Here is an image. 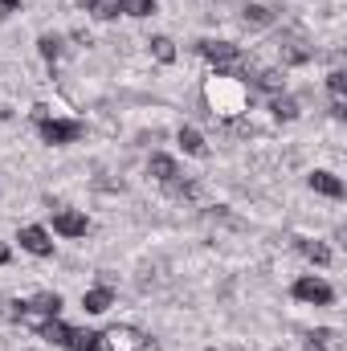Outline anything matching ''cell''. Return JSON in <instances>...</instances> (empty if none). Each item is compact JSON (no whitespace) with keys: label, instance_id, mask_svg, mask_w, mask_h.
<instances>
[{"label":"cell","instance_id":"obj_1","mask_svg":"<svg viewBox=\"0 0 347 351\" xmlns=\"http://www.w3.org/2000/svg\"><path fill=\"white\" fill-rule=\"evenodd\" d=\"M204 102H208L213 114H221V119H241V114L250 110V86H246V78H237V74H213V78L204 82Z\"/></svg>","mask_w":347,"mask_h":351},{"label":"cell","instance_id":"obj_2","mask_svg":"<svg viewBox=\"0 0 347 351\" xmlns=\"http://www.w3.org/2000/svg\"><path fill=\"white\" fill-rule=\"evenodd\" d=\"M90 351H160V348H156V339H147L135 327H110V331L94 335Z\"/></svg>","mask_w":347,"mask_h":351},{"label":"cell","instance_id":"obj_3","mask_svg":"<svg viewBox=\"0 0 347 351\" xmlns=\"http://www.w3.org/2000/svg\"><path fill=\"white\" fill-rule=\"evenodd\" d=\"M200 53L217 66V74H237L241 70V49L233 41H200ZM241 78V74H237Z\"/></svg>","mask_w":347,"mask_h":351},{"label":"cell","instance_id":"obj_4","mask_svg":"<svg viewBox=\"0 0 347 351\" xmlns=\"http://www.w3.org/2000/svg\"><path fill=\"white\" fill-rule=\"evenodd\" d=\"M37 127H41V139H45V143H58V147L82 139V123H74V119H53V114H49V119H41Z\"/></svg>","mask_w":347,"mask_h":351},{"label":"cell","instance_id":"obj_5","mask_svg":"<svg viewBox=\"0 0 347 351\" xmlns=\"http://www.w3.org/2000/svg\"><path fill=\"white\" fill-rule=\"evenodd\" d=\"M290 294H294L298 302H311V306H331V298H335V290H331L327 282H319V278H298Z\"/></svg>","mask_w":347,"mask_h":351},{"label":"cell","instance_id":"obj_6","mask_svg":"<svg viewBox=\"0 0 347 351\" xmlns=\"http://www.w3.org/2000/svg\"><path fill=\"white\" fill-rule=\"evenodd\" d=\"M16 241H21V250H29L33 258H49V254H53V241H49V233H45L41 225H25Z\"/></svg>","mask_w":347,"mask_h":351},{"label":"cell","instance_id":"obj_7","mask_svg":"<svg viewBox=\"0 0 347 351\" xmlns=\"http://www.w3.org/2000/svg\"><path fill=\"white\" fill-rule=\"evenodd\" d=\"M90 221L86 213H74V208H62L58 217H53V233H62V237H86Z\"/></svg>","mask_w":347,"mask_h":351},{"label":"cell","instance_id":"obj_8","mask_svg":"<svg viewBox=\"0 0 347 351\" xmlns=\"http://www.w3.org/2000/svg\"><path fill=\"white\" fill-rule=\"evenodd\" d=\"M82 306H86V315H106L115 306V290L110 286H94V290L82 294Z\"/></svg>","mask_w":347,"mask_h":351},{"label":"cell","instance_id":"obj_9","mask_svg":"<svg viewBox=\"0 0 347 351\" xmlns=\"http://www.w3.org/2000/svg\"><path fill=\"white\" fill-rule=\"evenodd\" d=\"M62 311V294H53V290H45V294H37L29 306H25V315H41V319H53Z\"/></svg>","mask_w":347,"mask_h":351},{"label":"cell","instance_id":"obj_10","mask_svg":"<svg viewBox=\"0 0 347 351\" xmlns=\"http://www.w3.org/2000/svg\"><path fill=\"white\" fill-rule=\"evenodd\" d=\"M311 188H315L319 196H331V200L344 196V180L335 172H311Z\"/></svg>","mask_w":347,"mask_h":351},{"label":"cell","instance_id":"obj_11","mask_svg":"<svg viewBox=\"0 0 347 351\" xmlns=\"http://www.w3.org/2000/svg\"><path fill=\"white\" fill-rule=\"evenodd\" d=\"M147 172L156 176L160 184H176V180H180V168H176V160H172V156H152Z\"/></svg>","mask_w":347,"mask_h":351},{"label":"cell","instance_id":"obj_12","mask_svg":"<svg viewBox=\"0 0 347 351\" xmlns=\"http://www.w3.org/2000/svg\"><path fill=\"white\" fill-rule=\"evenodd\" d=\"M37 335H41V339H49V343H62V348H66V335H70V327H66V323L53 315V319H41V323H37Z\"/></svg>","mask_w":347,"mask_h":351},{"label":"cell","instance_id":"obj_13","mask_svg":"<svg viewBox=\"0 0 347 351\" xmlns=\"http://www.w3.org/2000/svg\"><path fill=\"white\" fill-rule=\"evenodd\" d=\"M270 110H274V119H278V123H294V119H298V102H294L290 94H274Z\"/></svg>","mask_w":347,"mask_h":351},{"label":"cell","instance_id":"obj_14","mask_svg":"<svg viewBox=\"0 0 347 351\" xmlns=\"http://www.w3.org/2000/svg\"><path fill=\"white\" fill-rule=\"evenodd\" d=\"M307 351H339V331H311L307 335Z\"/></svg>","mask_w":347,"mask_h":351},{"label":"cell","instance_id":"obj_15","mask_svg":"<svg viewBox=\"0 0 347 351\" xmlns=\"http://www.w3.org/2000/svg\"><path fill=\"white\" fill-rule=\"evenodd\" d=\"M254 86H261L265 94H282L286 78H282V70H258V74H254Z\"/></svg>","mask_w":347,"mask_h":351},{"label":"cell","instance_id":"obj_16","mask_svg":"<svg viewBox=\"0 0 347 351\" xmlns=\"http://www.w3.org/2000/svg\"><path fill=\"white\" fill-rule=\"evenodd\" d=\"M241 21L254 25V29H265V25L274 21V12H270L265 4H246V8H241Z\"/></svg>","mask_w":347,"mask_h":351},{"label":"cell","instance_id":"obj_17","mask_svg":"<svg viewBox=\"0 0 347 351\" xmlns=\"http://www.w3.org/2000/svg\"><path fill=\"white\" fill-rule=\"evenodd\" d=\"M180 147H184L188 156H204V139H200V131H196V127H180Z\"/></svg>","mask_w":347,"mask_h":351},{"label":"cell","instance_id":"obj_18","mask_svg":"<svg viewBox=\"0 0 347 351\" xmlns=\"http://www.w3.org/2000/svg\"><path fill=\"white\" fill-rule=\"evenodd\" d=\"M298 250H302V254H307L315 265H327V262H331V250H327L323 241H298Z\"/></svg>","mask_w":347,"mask_h":351},{"label":"cell","instance_id":"obj_19","mask_svg":"<svg viewBox=\"0 0 347 351\" xmlns=\"http://www.w3.org/2000/svg\"><path fill=\"white\" fill-rule=\"evenodd\" d=\"M86 8L98 16V21H115V16L123 12V8H119V0H90Z\"/></svg>","mask_w":347,"mask_h":351},{"label":"cell","instance_id":"obj_20","mask_svg":"<svg viewBox=\"0 0 347 351\" xmlns=\"http://www.w3.org/2000/svg\"><path fill=\"white\" fill-rule=\"evenodd\" d=\"M152 53H156V62H176V45H172V37H152Z\"/></svg>","mask_w":347,"mask_h":351},{"label":"cell","instance_id":"obj_21","mask_svg":"<svg viewBox=\"0 0 347 351\" xmlns=\"http://www.w3.org/2000/svg\"><path fill=\"white\" fill-rule=\"evenodd\" d=\"M119 8L127 16H152L156 12V0H119Z\"/></svg>","mask_w":347,"mask_h":351},{"label":"cell","instance_id":"obj_22","mask_svg":"<svg viewBox=\"0 0 347 351\" xmlns=\"http://www.w3.org/2000/svg\"><path fill=\"white\" fill-rule=\"evenodd\" d=\"M282 62H286V66H307V62H311V49H302V45H282Z\"/></svg>","mask_w":347,"mask_h":351},{"label":"cell","instance_id":"obj_23","mask_svg":"<svg viewBox=\"0 0 347 351\" xmlns=\"http://www.w3.org/2000/svg\"><path fill=\"white\" fill-rule=\"evenodd\" d=\"M90 343H94V331H74L70 327V335H66V348L70 351H90Z\"/></svg>","mask_w":347,"mask_h":351},{"label":"cell","instance_id":"obj_24","mask_svg":"<svg viewBox=\"0 0 347 351\" xmlns=\"http://www.w3.org/2000/svg\"><path fill=\"white\" fill-rule=\"evenodd\" d=\"M37 49H41V58H49V62H53V58L62 53V37H58V33H45V37L37 41Z\"/></svg>","mask_w":347,"mask_h":351},{"label":"cell","instance_id":"obj_25","mask_svg":"<svg viewBox=\"0 0 347 351\" xmlns=\"http://www.w3.org/2000/svg\"><path fill=\"white\" fill-rule=\"evenodd\" d=\"M327 90H331L335 98H344L347 94V74L344 70H331V74H327Z\"/></svg>","mask_w":347,"mask_h":351},{"label":"cell","instance_id":"obj_26","mask_svg":"<svg viewBox=\"0 0 347 351\" xmlns=\"http://www.w3.org/2000/svg\"><path fill=\"white\" fill-rule=\"evenodd\" d=\"M331 114H335V119H344V114H347V102H344V98H335V102H331Z\"/></svg>","mask_w":347,"mask_h":351},{"label":"cell","instance_id":"obj_27","mask_svg":"<svg viewBox=\"0 0 347 351\" xmlns=\"http://www.w3.org/2000/svg\"><path fill=\"white\" fill-rule=\"evenodd\" d=\"M8 262V245H4V241H0V265Z\"/></svg>","mask_w":347,"mask_h":351},{"label":"cell","instance_id":"obj_28","mask_svg":"<svg viewBox=\"0 0 347 351\" xmlns=\"http://www.w3.org/2000/svg\"><path fill=\"white\" fill-rule=\"evenodd\" d=\"M16 4H21V0H0V8H16Z\"/></svg>","mask_w":347,"mask_h":351},{"label":"cell","instance_id":"obj_29","mask_svg":"<svg viewBox=\"0 0 347 351\" xmlns=\"http://www.w3.org/2000/svg\"><path fill=\"white\" fill-rule=\"evenodd\" d=\"M0 119H4V110H0Z\"/></svg>","mask_w":347,"mask_h":351},{"label":"cell","instance_id":"obj_30","mask_svg":"<svg viewBox=\"0 0 347 351\" xmlns=\"http://www.w3.org/2000/svg\"><path fill=\"white\" fill-rule=\"evenodd\" d=\"M208 351H213V348H208Z\"/></svg>","mask_w":347,"mask_h":351}]
</instances>
